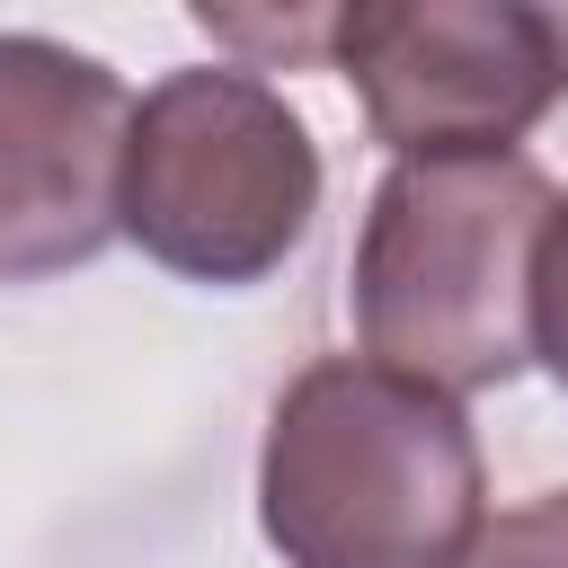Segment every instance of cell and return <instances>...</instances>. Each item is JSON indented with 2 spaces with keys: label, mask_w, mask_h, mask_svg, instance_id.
I'll list each match as a JSON object with an SVG mask.
<instances>
[{
  "label": "cell",
  "mask_w": 568,
  "mask_h": 568,
  "mask_svg": "<svg viewBox=\"0 0 568 568\" xmlns=\"http://www.w3.org/2000/svg\"><path fill=\"white\" fill-rule=\"evenodd\" d=\"M257 524L284 568H462L488 532L479 435L453 390L320 355L266 417Z\"/></svg>",
  "instance_id": "cell-1"
},
{
  "label": "cell",
  "mask_w": 568,
  "mask_h": 568,
  "mask_svg": "<svg viewBox=\"0 0 568 568\" xmlns=\"http://www.w3.org/2000/svg\"><path fill=\"white\" fill-rule=\"evenodd\" d=\"M559 186L524 151L390 160L355 231V337L435 390H497L532 364V248Z\"/></svg>",
  "instance_id": "cell-2"
},
{
  "label": "cell",
  "mask_w": 568,
  "mask_h": 568,
  "mask_svg": "<svg viewBox=\"0 0 568 568\" xmlns=\"http://www.w3.org/2000/svg\"><path fill=\"white\" fill-rule=\"evenodd\" d=\"M320 213L311 124L248 62H195L133 98L124 133V240L186 284L275 275Z\"/></svg>",
  "instance_id": "cell-3"
},
{
  "label": "cell",
  "mask_w": 568,
  "mask_h": 568,
  "mask_svg": "<svg viewBox=\"0 0 568 568\" xmlns=\"http://www.w3.org/2000/svg\"><path fill=\"white\" fill-rule=\"evenodd\" d=\"M328 62L399 160L515 151L559 98L550 18L524 0H355L328 9Z\"/></svg>",
  "instance_id": "cell-4"
},
{
  "label": "cell",
  "mask_w": 568,
  "mask_h": 568,
  "mask_svg": "<svg viewBox=\"0 0 568 568\" xmlns=\"http://www.w3.org/2000/svg\"><path fill=\"white\" fill-rule=\"evenodd\" d=\"M133 98L98 53L53 36H0V284L89 266L124 222Z\"/></svg>",
  "instance_id": "cell-5"
},
{
  "label": "cell",
  "mask_w": 568,
  "mask_h": 568,
  "mask_svg": "<svg viewBox=\"0 0 568 568\" xmlns=\"http://www.w3.org/2000/svg\"><path fill=\"white\" fill-rule=\"evenodd\" d=\"M462 568H568V488H541L515 515H497Z\"/></svg>",
  "instance_id": "cell-6"
},
{
  "label": "cell",
  "mask_w": 568,
  "mask_h": 568,
  "mask_svg": "<svg viewBox=\"0 0 568 568\" xmlns=\"http://www.w3.org/2000/svg\"><path fill=\"white\" fill-rule=\"evenodd\" d=\"M532 355L559 373L568 390V195L550 204V231L532 248Z\"/></svg>",
  "instance_id": "cell-7"
},
{
  "label": "cell",
  "mask_w": 568,
  "mask_h": 568,
  "mask_svg": "<svg viewBox=\"0 0 568 568\" xmlns=\"http://www.w3.org/2000/svg\"><path fill=\"white\" fill-rule=\"evenodd\" d=\"M550 18V53H559V89H568V9H541Z\"/></svg>",
  "instance_id": "cell-8"
}]
</instances>
